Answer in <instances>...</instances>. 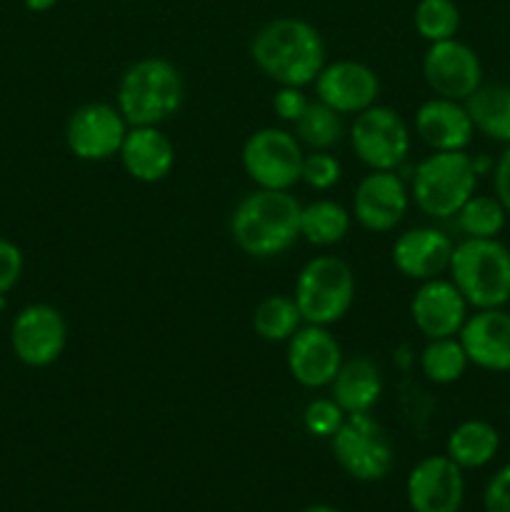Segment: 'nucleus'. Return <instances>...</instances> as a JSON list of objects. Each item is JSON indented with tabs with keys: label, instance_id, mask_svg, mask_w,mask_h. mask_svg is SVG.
<instances>
[{
	"label": "nucleus",
	"instance_id": "39448f33",
	"mask_svg": "<svg viewBox=\"0 0 510 512\" xmlns=\"http://www.w3.org/2000/svg\"><path fill=\"white\" fill-rule=\"evenodd\" d=\"M478 170L465 150L433 153L420 160L413 170L410 198L420 213L435 220H448L475 195Z\"/></svg>",
	"mask_w": 510,
	"mask_h": 512
},
{
	"label": "nucleus",
	"instance_id": "a211bd4d",
	"mask_svg": "<svg viewBox=\"0 0 510 512\" xmlns=\"http://www.w3.org/2000/svg\"><path fill=\"white\" fill-rule=\"evenodd\" d=\"M458 340L470 365L488 373H510V313L505 308L475 310Z\"/></svg>",
	"mask_w": 510,
	"mask_h": 512
},
{
	"label": "nucleus",
	"instance_id": "f3484780",
	"mask_svg": "<svg viewBox=\"0 0 510 512\" xmlns=\"http://www.w3.org/2000/svg\"><path fill=\"white\" fill-rule=\"evenodd\" d=\"M410 318L428 340L455 338L468 320V303L453 280H425L410 300Z\"/></svg>",
	"mask_w": 510,
	"mask_h": 512
},
{
	"label": "nucleus",
	"instance_id": "ddd939ff",
	"mask_svg": "<svg viewBox=\"0 0 510 512\" xmlns=\"http://www.w3.org/2000/svg\"><path fill=\"white\" fill-rule=\"evenodd\" d=\"M410 193L395 170H373L358 183L353 215L370 233H390L405 218Z\"/></svg>",
	"mask_w": 510,
	"mask_h": 512
},
{
	"label": "nucleus",
	"instance_id": "dca6fc26",
	"mask_svg": "<svg viewBox=\"0 0 510 512\" xmlns=\"http://www.w3.org/2000/svg\"><path fill=\"white\" fill-rule=\"evenodd\" d=\"M315 93L320 103L333 108L338 115H358L375 105L380 93V80L373 68L355 60H338L323 65L315 78Z\"/></svg>",
	"mask_w": 510,
	"mask_h": 512
},
{
	"label": "nucleus",
	"instance_id": "0eeeda50",
	"mask_svg": "<svg viewBox=\"0 0 510 512\" xmlns=\"http://www.w3.org/2000/svg\"><path fill=\"white\" fill-rule=\"evenodd\" d=\"M330 440L335 460L350 478L375 483L393 470V440L378 420L370 418V413L345 415L343 425Z\"/></svg>",
	"mask_w": 510,
	"mask_h": 512
},
{
	"label": "nucleus",
	"instance_id": "473e14b6",
	"mask_svg": "<svg viewBox=\"0 0 510 512\" xmlns=\"http://www.w3.org/2000/svg\"><path fill=\"white\" fill-rule=\"evenodd\" d=\"M20 275H23V253L15 243L0 238V295L13 290Z\"/></svg>",
	"mask_w": 510,
	"mask_h": 512
},
{
	"label": "nucleus",
	"instance_id": "20e7f679",
	"mask_svg": "<svg viewBox=\"0 0 510 512\" xmlns=\"http://www.w3.org/2000/svg\"><path fill=\"white\" fill-rule=\"evenodd\" d=\"M185 85L178 68L165 58H140L118 83V110L130 128L160 125L183 105Z\"/></svg>",
	"mask_w": 510,
	"mask_h": 512
},
{
	"label": "nucleus",
	"instance_id": "f257e3e1",
	"mask_svg": "<svg viewBox=\"0 0 510 512\" xmlns=\"http://www.w3.org/2000/svg\"><path fill=\"white\" fill-rule=\"evenodd\" d=\"M250 55L270 80L303 88L323 70L325 43L308 20L275 18L255 33Z\"/></svg>",
	"mask_w": 510,
	"mask_h": 512
},
{
	"label": "nucleus",
	"instance_id": "72a5a7b5",
	"mask_svg": "<svg viewBox=\"0 0 510 512\" xmlns=\"http://www.w3.org/2000/svg\"><path fill=\"white\" fill-rule=\"evenodd\" d=\"M485 512H510V463L490 478L483 493Z\"/></svg>",
	"mask_w": 510,
	"mask_h": 512
},
{
	"label": "nucleus",
	"instance_id": "f8f14e48",
	"mask_svg": "<svg viewBox=\"0 0 510 512\" xmlns=\"http://www.w3.org/2000/svg\"><path fill=\"white\" fill-rule=\"evenodd\" d=\"M68 325L58 308L45 303L28 305L15 318L10 343L20 363L30 368H48L63 355Z\"/></svg>",
	"mask_w": 510,
	"mask_h": 512
},
{
	"label": "nucleus",
	"instance_id": "f704fd0d",
	"mask_svg": "<svg viewBox=\"0 0 510 512\" xmlns=\"http://www.w3.org/2000/svg\"><path fill=\"white\" fill-rule=\"evenodd\" d=\"M308 103L310 100L305 98L303 88H295V85H280V90L273 98V110L278 113L280 120L295 123V120L305 113Z\"/></svg>",
	"mask_w": 510,
	"mask_h": 512
},
{
	"label": "nucleus",
	"instance_id": "423d86ee",
	"mask_svg": "<svg viewBox=\"0 0 510 512\" xmlns=\"http://www.w3.org/2000/svg\"><path fill=\"white\" fill-rule=\"evenodd\" d=\"M295 303H298L303 323L328 325L338 323L348 315L355 300L353 270L345 260L335 255H320L305 263L295 283Z\"/></svg>",
	"mask_w": 510,
	"mask_h": 512
},
{
	"label": "nucleus",
	"instance_id": "393cba45",
	"mask_svg": "<svg viewBox=\"0 0 510 512\" xmlns=\"http://www.w3.org/2000/svg\"><path fill=\"white\" fill-rule=\"evenodd\" d=\"M350 230V213L335 200H315L300 210V238L318 248L338 245Z\"/></svg>",
	"mask_w": 510,
	"mask_h": 512
},
{
	"label": "nucleus",
	"instance_id": "aec40b11",
	"mask_svg": "<svg viewBox=\"0 0 510 512\" xmlns=\"http://www.w3.org/2000/svg\"><path fill=\"white\" fill-rule=\"evenodd\" d=\"M415 133L433 153H450L468 148L475 128L463 103L435 95L415 113Z\"/></svg>",
	"mask_w": 510,
	"mask_h": 512
},
{
	"label": "nucleus",
	"instance_id": "e433bc0d",
	"mask_svg": "<svg viewBox=\"0 0 510 512\" xmlns=\"http://www.w3.org/2000/svg\"><path fill=\"white\" fill-rule=\"evenodd\" d=\"M23 3H25V8L33 10V13H45V10L53 8L58 0H23Z\"/></svg>",
	"mask_w": 510,
	"mask_h": 512
},
{
	"label": "nucleus",
	"instance_id": "c756f323",
	"mask_svg": "<svg viewBox=\"0 0 510 512\" xmlns=\"http://www.w3.org/2000/svg\"><path fill=\"white\" fill-rule=\"evenodd\" d=\"M415 30L428 43L455 38L460 28V10L455 0H420L413 15Z\"/></svg>",
	"mask_w": 510,
	"mask_h": 512
},
{
	"label": "nucleus",
	"instance_id": "9b49d317",
	"mask_svg": "<svg viewBox=\"0 0 510 512\" xmlns=\"http://www.w3.org/2000/svg\"><path fill=\"white\" fill-rule=\"evenodd\" d=\"M125 133H128V123L115 105L85 103L68 118L65 143L75 158L100 163L120 153Z\"/></svg>",
	"mask_w": 510,
	"mask_h": 512
},
{
	"label": "nucleus",
	"instance_id": "4468645a",
	"mask_svg": "<svg viewBox=\"0 0 510 512\" xmlns=\"http://www.w3.org/2000/svg\"><path fill=\"white\" fill-rule=\"evenodd\" d=\"M405 493L413 512H458L465 498L463 468L448 455H430L410 470Z\"/></svg>",
	"mask_w": 510,
	"mask_h": 512
},
{
	"label": "nucleus",
	"instance_id": "2eb2a0df",
	"mask_svg": "<svg viewBox=\"0 0 510 512\" xmlns=\"http://www.w3.org/2000/svg\"><path fill=\"white\" fill-rule=\"evenodd\" d=\"M285 360H288V370L295 383L318 390L335 380L343 365V350L338 340L328 333V328L305 323V328H298V333L288 340Z\"/></svg>",
	"mask_w": 510,
	"mask_h": 512
},
{
	"label": "nucleus",
	"instance_id": "6e6552de",
	"mask_svg": "<svg viewBox=\"0 0 510 512\" xmlns=\"http://www.w3.org/2000/svg\"><path fill=\"white\" fill-rule=\"evenodd\" d=\"M303 158L300 140L283 128L255 130L240 155L245 175L265 190H290L300 183Z\"/></svg>",
	"mask_w": 510,
	"mask_h": 512
},
{
	"label": "nucleus",
	"instance_id": "412c9836",
	"mask_svg": "<svg viewBox=\"0 0 510 512\" xmlns=\"http://www.w3.org/2000/svg\"><path fill=\"white\" fill-rule=\"evenodd\" d=\"M125 173L138 183H160L175 165V145L158 125H135L120 145Z\"/></svg>",
	"mask_w": 510,
	"mask_h": 512
},
{
	"label": "nucleus",
	"instance_id": "9d476101",
	"mask_svg": "<svg viewBox=\"0 0 510 512\" xmlns=\"http://www.w3.org/2000/svg\"><path fill=\"white\" fill-rule=\"evenodd\" d=\"M423 78L438 98L465 103L483 85V65L470 45L455 38L440 40L425 53Z\"/></svg>",
	"mask_w": 510,
	"mask_h": 512
},
{
	"label": "nucleus",
	"instance_id": "c85d7f7f",
	"mask_svg": "<svg viewBox=\"0 0 510 512\" xmlns=\"http://www.w3.org/2000/svg\"><path fill=\"white\" fill-rule=\"evenodd\" d=\"M340 135H343L340 115L325 103H320V100L308 103L305 113L295 120V138L303 145H308L310 150L333 148L340 140Z\"/></svg>",
	"mask_w": 510,
	"mask_h": 512
},
{
	"label": "nucleus",
	"instance_id": "6ab92c4d",
	"mask_svg": "<svg viewBox=\"0 0 510 512\" xmlns=\"http://www.w3.org/2000/svg\"><path fill=\"white\" fill-rule=\"evenodd\" d=\"M453 248V240L438 228L405 230L393 245V265L405 278L425 283L450 268Z\"/></svg>",
	"mask_w": 510,
	"mask_h": 512
},
{
	"label": "nucleus",
	"instance_id": "a878e982",
	"mask_svg": "<svg viewBox=\"0 0 510 512\" xmlns=\"http://www.w3.org/2000/svg\"><path fill=\"white\" fill-rule=\"evenodd\" d=\"M303 315L290 295H268L253 313V328L268 343H288L298 333Z\"/></svg>",
	"mask_w": 510,
	"mask_h": 512
},
{
	"label": "nucleus",
	"instance_id": "1a4fd4ad",
	"mask_svg": "<svg viewBox=\"0 0 510 512\" xmlns=\"http://www.w3.org/2000/svg\"><path fill=\"white\" fill-rule=\"evenodd\" d=\"M350 145L370 170H398L410 153V130L393 108L370 105L355 115Z\"/></svg>",
	"mask_w": 510,
	"mask_h": 512
},
{
	"label": "nucleus",
	"instance_id": "c9c22d12",
	"mask_svg": "<svg viewBox=\"0 0 510 512\" xmlns=\"http://www.w3.org/2000/svg\"><path fill=\"white\" fill-rule=\"evenodd\" d=\"M493 188H495V198L503 203V208L508 210L510 215V145L503 150L498 163L493 165Z\"/></svg>",
	"mask_w": 510,
	"mask_h": 512
},
{
	"label": "nucleus",
	"instance_id": "4be33fe9",
	"mask_svg": "<svg viewBox=\"0 0 510 512\" xmlns=\"http://www.w3.org/2000/svg\"><path fill=\"white\" fill-rule=\"evenodd\" d=\"M330 388H333V400L345 415L370 413L383 395V375L373 360L360 355L340 365Z\"/></svg>",
	"mask_w": 510,
	"mask_h": 512
},
{
	"label": "nucleus",
	"instance_id": "7ed1b4c3",
	"mask_svg": "<svg viewBox=\"0 0 510 512\" xmlns=\"http://www.w3.org/2000/svg\"><path fill=\"white\" fill-rule=\"evenodd\" d=\"M450 280L475 310L510 303V248L498 238H465L450 255Z\"/></svg>",
	"mask_w": 510,
	"mask_h": 512
},
{
	"label": "nucleus",
	"instance_id": "b1692460",
	"mask_svg": "<svg viewBox=\"0 0 510 512\" xmlns=\"http://www.w3.org/2000/svg\"><path fill=\"white\" fill-rule=\"evenodd\" d=\"M500 433L485 420H465L450 433L448 458L463 470L485 468L498 455Z\"/></svg>",
	"mask_w": 510,
	"mask_h": 512
},
{
	"label": "nucleus",
	"instance_id": "5701e85b",
	"mask_svg": "<svg viewBox=\"0 0 510 512\" xmlns=\"http://www.w3.org/2000/svg\"><path fill=\"white\" fill-rule=\"evenodd\" d=\"M463 105L478 133L495 143L510 145V85H480Z\"/></svg>",
	"mask_w": 510,
	"mask_h": 512
},
{
	"label": "nucleus",
	"instance_id": "bb28decb",
	"mask_svg": "<svg viewBox=\"0 0 510 512\" xmlns=\"http://www.w3.org/2000/svg\"><path fill=\"white\" fill-rule=\"evenodd\" d=\"M468 365L470 360L458 338L428 340L425 350L420 353V370L435 385L458 383Z\"/></svg>",
	"mask_w": 510,
	"mask_h": 512
},
{
	"label": "nucleus",
	"instance_id": "cd10ccee",
	"mask_svg": "<svg viewBox=\"0 0 510 512\" xmlns=\"http://www.w3.org/2000/svg\"><path fill=\"white\" fill-rule=\"evenodd\" d=\"M465 238H498L508 220V210L495 195H473L455 215Z\"/></svg>",
	"mask_w": 510,
	"mask_h": 512
},
{
	"label": "nucleus",
	"instance_id": "2f4dec72",
	"mask_svg": "<svg viewBox=\"0 0 510 512\" xmlns=\"http://www.w3.org/2000/svg\"><path fill=\"white\" fill-rule=\"evenodd\" d=\"M345 413L333 398H318L308 403L303 413V425L315 438H333L338 428L343 425Z\"/></svg>",
	"mask_w": 510,
	"mask_h": 512
},
{
	"label": "nucleus",
	"instance_id": "7c9ffc66",
	"mask_svg": "<svg viewBox=\"0 0 510 512\" xmlns=\"http://www.w3.org/2000/svg\"><path fill=\"white\" fill-rule=\"evenodd\" d=\"M340 163L335 155L328 150H313L303 158V168H300V183H305L313 190H330L338 185L340 180Z\"/></svg>",
	"mask_w": 510,
	"mask_h": 512
},
{
	"label": "nucleus",
	"instance_id": "f03ea898",
	"mask_svg": "<svg viewBox=\"0 0 510 512\" xmlns=\"http://www.w3.org/2000/svg\"><path fill=\"white\" fill-rule=\"evenodd\" d=\"M303 205L288 190L258 188L245 195L230 215V238L253 258H275L300 238Z\"/></svg>",
	"mask_w": 510,
	"mask_h": 512
},
{
	"label": "nucleus",
	"instance_id": "4c0bfd02",
	"mask_svg": "<svg viewBox=\"0 0 510 512\" xmlns=\"http://www.w3.org/2000/svg\"><path fill=\"white\" fill-rule=\"evenodd\" d=\"M303 512H338V510L330 508V505H310V508H305Z\"/></svg>",
	"mask_w": 510,
	"mask_h": 512
}]
</instances>
